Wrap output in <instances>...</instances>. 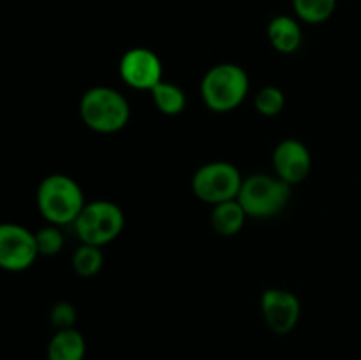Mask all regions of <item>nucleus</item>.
I'll list each match as a JSON object with an SVG mask.
<instances>
[{
    "instance_id": "1",
    "label": "nucleus",
    "mask_w": 361,
    "mask_h": 360,
    "mask_svg": "<svg viewBox=\"0 0 361 360\" xmlns=\"http://www.w3.org/2000/svg\"><path fill=\"white\" fill-rule=\"evenodd\" d=\"M35 201L44 221L56 226L74 224L87 205L80 184L63 173L44 176L35 193Z\"/></svg>"
},
{
    "instance_id": "2",
    "label": "nucleus",
    "mask_w": 361,
    "mask_h": 360,
    "mask_svg": "<svg viewBox=\"0 0 361 360\" xmlns=\"http://www.w3.org/2000/svg\"><path fill=\"white\" fill-rule=\"evenodd\" d=\"M80 115L88 129L113 134L129 124L130 106L122 92L111 87H94L81 97Z\"/></svg>"
},
{
    "instance_id": "3",
    "label": "nucleus",
    "mask_w": 361,
    "mask_h": 360,
    "mask_svg": "<svg viewBox=\"0 0 361 360\" xmlns=\"http://www.w3.org/2000/svg\"><path fill=\"white\" fill-rule=\"evenodd\" d=\"M249 95V76L238 64L224 62L210 67L201 80V97L208 109L229 113Z\"/></svg>"
},
{
    "instance_id": "4",
    "label": "nucleus",
    "mask_w": 361,
    "mask_h": 360,
    "mask_svg": "<svg viewBox=\"0 0 361 360\" xmlns=\"http://www.w3.org/2000/svg\"><path fill=\"white\" fill-rule=\"evenodd\" d=\"M236 200L245 214L254 219H268L281 214L291 200V186L277 175L254 173L243 179Z\"/></svg>"
},
{
    "instance_id": "5",
    "label": "nucleus",
    "mask_w": 361,
    "mask_h": 360,
    "mask_svg": "<svg viewBox=\"0 0 361 360\" xmlns=\"http://www.w3.org/2000/svg\"><path fill=\"white\" fill-rule=\"evenodd\" d=\"M123 226H126V215L122 208L108 200L87 203L74 221V229L81 244L97 247L118 239L120 233L123 232Z\"/></svg>"
},
{
    "instance_id": "6",
    "label": "nucleus",
    "mask_w": 361,
    "mask_h": 360,
    "mask_svg": "<svg viewBox=\"0 0 361 360\" xmlns=\"http://www.w3.org/2000/svg\"><path fill=\"white\" fill-rule=\"evenodd\" d=\"M243 176L235 164L226 161L207 162L196 169L192 176V193L203 203L215 205L236 200Z\"/></svg>"
},
{
    "instance_id": "7",
    "label": "nucleus",
    "mask_w": 361,
    "mask_h": 360,
    "mask_svg": "<svg viewBox=\"0 0 361 360\" xmlns=\"http://www.w3.org/2000/svg\"><path fill=\"white\" fill-rule=\"evenodd\" d=\"M37 258L34 232L18 222H0V270H28Z\"/></svg>"
},
{
    "instance_id": "8",
    "label": "nucleus",
    "mask_w": 361,
    "mask_h": 360,
    "mask_svg": "<svg viewBox=\"0 0 361 360\" xmlns=\"http://www.w3.org/2000/svg\"><path fill=\"white\" fill-rule=\"evenodd\" d=\"M261 314L271 332L286 335L293 332L302 316V304L295 293L282 288H268L261 295Z\"/></svg>"
},
{
    "instance_id": "9",
    "label": "nucleus",
    "mask_w": 361,
    "mask_h": 360,
    "mask_svg": "<svg viewBox=\"0 0 361 360\" xmlns=\"http://www.w3.org/2000/svg\"><path fill=\"white\" fill-rule=\"evenodd\" d=\"M118 73L130 88L150 92L162 81V62L152 49L133 48L120 59Z\"/></svg>"
},
{
    "instance_id": "10",
    "label": "nucleus",
    "mask_w": 361,
    "mask_h": 360,
    "mask_svg": "<svg viewBox=\"0 0 361 360\" xmlns=\"http://www.w3.org/2000/svg\"><path fill=\"white\" fill-rule=\"evenodd\" d=\"M275 175L289 186H298L312 172V155L305 143L295 138L282 140L271 155Z\"/></svg>"
},
{
    "instance_id": "11",
    "label": "nucleus",
    "mask_w": 361,
    "mask_h": 360,
    "mask_svg": "<svg viewBox=\"0 0 361 360\" xmlns=\"http://www.w3.org/2000/svg\"><path fill=\"white\" fill-rule=\"evenodd\" d=\"M267 35L271 48L282 55H291V53L298 52L303 41L298 20L288 16V14H279V16L271 18L267 27Z\"/></svg>"
},
{
    "instance_id": "12",
    "label": "nucleus",
    "mask_w": 361,
    "mask_h": 360,
    "mask_svg": "<svg viewBox=\"0 0 361 360\" xmlns=\"http://www.w3.org/2000/svg\"><path fill=\"white\" fill-rule=\"evenodd\" d=\"M85 355H87V339L76 328L56 330L46 348L48 360H85Z\"/></svg>"
},
{
    "instance_id": "13",
    "label": "nucleus",
    "mask_w": 361,
    "mask_h": 360,
    "mask_svg": "<svg viewBox=\"0 0 361 360\" xmlns=\"http://www.w3.org/2000/svg\"><path fill=\"white\" fill-rule=\"evenodd\" d=\"M247 217L238 200H229L212 207L210 224L214 232L221 236H235L243 229Z\"/></svg>"
},
{
    "instance_id": "14",
    "label": "nucleus",
    "mask_w": 361,
    "mask_h": 360,
    "mask_svg": "<svg viewBox=\"0 0 361 360\" xmlns=\"http://www.w3.org/2000/svg\"><path fill=\"white\" fill-rule=\"evenodd\" d=\"M150 94L155 108L166 116L180 115L187 106V95L183 88L171 81L162 80L161 83L152 88Z\"/></svg>"
},
{
    "instance_id": "15",
    "label": "nucleus",
    "mask_w": 361,
    "mask_h": 360,
    "mask_svg": "<svg viewBox=\"0 0 361 360\" xmlns=\"http://www.w3.org/2000/svg\"><path fill=\"white\" fill-rule=\"evenodd\" d=\"M293 9L296 18L305 23H324L337 9V0H293Z\"/></svg>"
},
{
    "instance_id": "16",
    "label": "nucleus",
    "mask_w": 361,
    "mask_h": 360,
    "mask_svg": "<svg viewBox=\"0 0 361 360\" xmlns=\"http://www.w3.org/2000/svg\"><path fill=\"white\" fill-rule=\"evenodd\" d=\"M104 265V254L101 247L90 246V244H81L73 254V268L81 277H94L99 274Z\"/></svg>"
},
{
    "instance_id": "17",
    "label": "nucleus",
    "mask_w": 361,
    "mask_h": 360,
    "mask_svg": "<svg viewBox=\"0 0 361 360\" xmlns=\"http://www.w3.org/2000/svg\"><path fill=\"white\" fill-rule=\"evenodd\" d=\"M254 106L256 112L263 116H277L281 115L282 109L286 106V95L275 85H268L257 90L256 97H254Z\"/></svg>"
},
{
    "instance_id": "18",
    "label": "nucleus",
    "mask_w": 361,
    "mask_h": 360,
    "mask_svg": "<svg viewBox=\"0 0 361 360\" xmlns=\"http://www.w3.org/2000/svg\"><path fill=\"white\" fill-rule=\"evenodd\" d=\"M35 244H37L39 256H55L63 249V233L60 232V226L46 224L35 232Z\"/></svg>"
},
{
    "instance_id": "19",
    "label": "nucleus",
    "mask_w": 361,
    "mask_h": 360,
    "mask_svg": "<svg viewBox=\"0 0 361 360\" xmlns=\"http://www.w3.org/2000/svg\"><path fill=\"white\" fill-rule=\"evenodd\" d=\"M76 307L71 302H56L55 306L49 311V321H51L53 327L56 330H63V328H74V323H76Z\"/></svg>"
}]
</instances>
